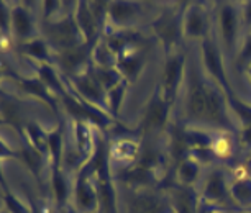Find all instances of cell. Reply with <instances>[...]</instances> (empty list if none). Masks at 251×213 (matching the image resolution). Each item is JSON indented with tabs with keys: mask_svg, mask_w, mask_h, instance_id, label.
<instances>
[{
	"mask_svg": "<svg viewBox=\"0 0 251 213\" xmlns=\"http://www.w3.org/2000/svg\"><path fill=\"white\" fill-rule=\"evenodd\" d=\"M186 94H184V117L186 126H205L207 117V75L196 61H187Z\"/></svg>",
	"mask_w": 251,
	"mask_h": 213,
	"instance_id": "cell-1",
	"label": "cell"
},
{
	"mask_svg": "<svg viewBox=\"0 0 251 213\" xmlns=\"http://www.w3.org/2000/svg\"><path fill=\"white\" fill-rule=\"evenodd\" d=\"M217 5H219L215 15L217 40L220 43L224 56H226L231 63H235L241 40H243L241 33L245 31L243 20H241V3L220 2Z\"/></svg>",
	"mask_w": 251,
	"mask_h": 213,
	"instance_id": "cell-2",
	"label": "cell"
},
{
	"mask_svg": "<svg viewBox=\"0 0 251 213\" xmlns=\"http://www.w3.org/2000/svg\"><path fill=\"white\" fill-rule=\"evenodd\" d=\"M41 36L48 41L54 53H63L86 45L74 18V10L66 12L54 20L41 22Z\"/></svg>",
	"mask_w": 251,
	"mask_h": 213,
	"instance_id": "cell-3",
	"label": "cell"
},
{
	"mask_svg": "<svg viewBox=\"0 0 251 213\" xmlns=\"http://www.w3.org/2000/svg\"><path fill=\"white\" fill-rule=\"evenodd\" d=\"M231 174L225 167H210L203 172V177L199 184L197 190L201 195V202L217 210H231L236 208L230 195Z\"/></svg>",
	"mask_w": 251,
	"mask_h": 213,
	"instance_id": "cell-4",
	"label": "cell"
},
{
	"mask_svg": "<svg viewBox=\"0 0 251 213\" xmlns=\"http://www.w3.org/2000/svg\"><path fill=\"white\" fill-rule=\"evenodd\" d=\"M71 203L79 213H100V200L96 186V164L92 158L74 176Z\"/></svg>",
	"mask_w": 251,
	"mask_h": 213,
	"instance_id": "cell-5",
	"label": "cell"
},
{
	"mask_svg": "<svg viewBox=\"0 0 251 213\" xmlns=\"http://www.w3.org/2000/svg\"><path fill=\"white\" fill-rule=\"evenodd\" d=\"M201 56H202V69L212 82H215L222 91L225 92L226 98L236 97L230 85L228 75L225 69V56L220 48V43L215 36H207L201 41Z\"/></svg>",
	"mask_w": 251,
	"mask_h": 213,
	"instance_id": "cell-6",
	"label": "cell"
},
{
	"mask_svg": "<svg viewBox=\"0 0 251 213\" xmlns=\"http://www.w3.org/2000/svg\"><path fill=\"white\" fill-rule=\"evenodd\" d=\"M187 56L182 51H173L171 54L166 56L163 74H161V80L158 84L161 95L164 100L173 103L177 100V95L181 92V87L186 79V69H187Z\"/></svg>",
	"mask_w": 251,
	"mask_h": 213,
	"instance_id": "cell-7",
	"label": "cell"
},
{
	"mask_svg": "<svg viewBox=\"0 0 251 213\" xmlns=\"http://www.w3.org/2000/svg\"><path fill=\"white\" fill-rule=\"evenodd\" d=\"M184 10H186V7L169 8V10H164L156 20H153V23H151V28H153L154 35L159 38L161 43H163L166 56L173 53L182 36Z\"/></svg>",
	"mask_w": 251,
	"mask_h": 213,
	"instance_id": "cell-8",
	"label": "cell"
},
{
	"mask_svg": "<svg viewBox=\"0 0 251 213\" xmlns=\"http://www.w3.org/2000/svg\"><path fill=\"white\" fill-rule=\"evenodd\" d=\"M63 77L66 80V85H68L75 95H79L80 98H84L86 102L91 103V105L108 113L107 91L99 84V80L96 79V75L92 74L91 68H89L87 72H84L80 75H74V77H66V75H63ZM108 115H110V113H108Z\"/></svg>",
	"mask_w": 251,
	"mask_h": 213,
	"instance_id": "cell-9",
	"label": "cell"
},
{
	"mask_svg": "<svg viewBox=\"0 0 251 213\" xmlns=\"http://www.w3.org/2000/svg\"><path fill=\"white\" fill-rule=\"evenodd\" d=\"M41 36V20H38L33 8L26 3L12 5V38L17 46Z\"/></svg>",
	"mask_w": 251,
	"mask_h": 213,
	"instance_id": "cell-10",
	"label": "cell"
},
{
	"mask_svg": "<svg viewBox=\"0 0 251 213\" xmlns=\"http://www.w3.org/2000/svg\"><path fill=\"white\" fill-rule=\"evenodd\" d=\"M171 108L173 103L164 100L161 95L159 87L156 85L153 95H151L148 105H146V112L143 117V123L141 128L146 135H156V133H166L169 125H171Z\"/></svg>",
	"mask_w": 251,
	"mask_h": 213,
	"instance_id": "cell-11",
	"label": "cell"
},
{
	"mask_svg": "<svg viewBox=\"0 0 251 213\" xmlns=\"http://www.w3.org/2000/svg\"><path fill=\"white\" fill-rule=\"evenodd\" d=\"M210 13L205 3H187L182 17V36L189 41H202L212 35Z\"/></svg>",
	"mask_w": 251,
	"mask_h": 213,
	"instance_id": "cell-12",
	"label": "cell"
},
{
	"mask_svg": "<svg viewBox=\"0 0 251 213\" xmlns=\"http://www.w3.org/2000/svg\"><path fill=\"white\" fill-rule=\"evenodd\" d=\"M140 2H131V0H113L108 7V20L105 31L113 30H135L136 22L141 15ZM103 31V33H105Z\"/></svg>",
	"mask_w": 251,
	"mask_h": 213,
	"instance_id": "cell-13",
	"label": "cell"
},
{
	"mask_svg": "<svg viewBox=\"0 0 251 213\" xmlns=\"http://www.w3.org/2000/svg\"><path fill=\"white\" fill-rule=\"evenodd\" d=\"M126 208L128 213H174L166 192L158 193L156 189L135 190Z\"/></svg>",
	"mask_w": 251,
	"mask_h": 213,
	"instance_id": "cell-14",
	"label": "cell"
},
{
	"mask_svg": "<svg viewBox=\"0 0 251 213\" xmlns=\"http://www.w3.org/2000/svg\"><path fill=\"white\" fill-rule=\"evenodd\" d=\"M164 192L171 202L174 213H199L201 210L202 202L197 189L171 184L168 189H164Z\"/></svg>",
	"mask_w": 251,
	"mask_h": 213,
	"instance_id": "cell-15",
	"label": "cell"
},
{
	"mask_svg": "<svg viewBox=\"0 0 251 213\" xmlns=\"http://www.w3.org/2000/svg\"><path fill=\"white\" fill-rule=\"evenodd\" d=\"M74 18H75V23H77L80 33H82L84 40H86V45L91 49H94V46H96L97 43L100 41V38L103 36V31H102V28L99 26L96 17L92 15L87 0L75 2Z\"/></svg>",
	"mask_w": 251,
	"mask_h": 213,
	"instance_id": "cell-16",
	"label": "cell"
},
{
	"mask_svg": "<svg viewBox=\"0 0 251 213\" xmlns=\"http://www.w3.org/2000/svg\"><path fill=\"white\" fill-rule=\"evenodd\" d=\"M141 146L138 140L128 138V136H120V138L113 140L108 144V158H110L112 166L120 164L125 167L133 166L140 158Z\"/></svg>",
	"mask_w": 251,
	"mask_h": 213,
	"instance_id": "cell-17",
	"label": "cell"
},
{
	"mask_svg": "<svg viewBox=\"0 0 251 213\" xmlns=\"http://www.w3.org/2000/svg\"><path fill=\"white\" fill-rule=\"evenodd\" d=\"M73 184H74V177L66 172L63 167L50 169V189H51V197H53L56 212L71 203Z\"/></svg>",
	"mask_w": 251,
	"mask_h": 213,
	"instance_id": "cell-18",
	"label": "cell"
},
{
	"mask_svg": "<svg viewBox=\"0 0 251 213\" xmlns=\"http://www.w3.org/2000/svg\"><path fill=\"white\" fill-rule=\"evenodd\" d=\"M122 182L126 187H130L131 190H148V189H156V186L159 184L161 174L156 170L141 167L138 164H133L130 167L122 169L120 172Z\"/></svg>",
	"mask_w": 251,
	"mask_h": 213,
	"instance_id": "cell-19",
	"label": "cell"
},
{
	"mask_svg": "<svg viewBox=\"0 0 251 213\" xmlns=\"http://www.w3.org/2000/svg\"><path fill=\"white\" fill-rule=\"evenodd\" d=\"M202 177H203V166L199 163V161L191 158V156L176 164L174 179H176L177 186L197 189L199 184L202 181Z\"/></svg>",
	"mask_w": 251,
	"mask_h": 213,
	"instance_id": "cell-20",
	"label": "cell"
},
{
	"mask_svg": "<svg viewBox=\"0 0 251 213\" xmlns=\"http://www.w3.org/2000/svg\"><path fill=\"white\" fill-rule=\"evenodd\" d=\"M18 51L23 58L31 59L36 66L40 64H54V51L51 49L48 41L43 36L35 38V40L18 46Z\"/></svg>",
	"mask_w": 251,
	"mask_h": 213,
	"instance_id": "cell-21",
	"label": "cell"
},
{
	"mask_svg": "<svg viewBox=\"0 0 251 213\" xmlns=\"http://www.w3.org/2000/svg\"><path fill=\"white\" fill-rule=\"evenodd\" d=\"M230 195L240 212L251 210V177L248 172L235 174L230 184Z\"/></svg>",
	"mask_w": 251,
	"mask_h": 213,
	"instance_id": "cell-22",
	"label": "cell"
},
{
	"mask_svg": "<svg viewBox=\"0 0 251 213\" xmlns=\"http://www.w3.org/2000/svg\"><path fill=\"white\" fill-rule=\"evenodd\" d=\"M22 136L35 148L38 153L50 159V131H46L40 121L28 120L23 123Z\"/></svg>",
	"mask_w": 251,
	"mask_h": 213,
	"instance_id": "cell-23",
	"label": "cell"
},
{
	"mask_svg": "<svg viewBox=\"0 0 251 213\" xmlns=\"http://www.w3.org/2000/svg\"><path fill=\"white\" fill-rule=\"evenodd\" d=\"M117 69L128 84L135 82L145 69V58L136 49H131L117 59Z\"/></svg>",
	"mask_w": 251,
	"mask_h": 213,
	"instance_id": "cell-24",
	"label": "cell"
},
{
	"mask_svg": "<svg viewBox=\"0 0 251 213\" xmlns=\"http://www.w3.org/2000/svg\"><path fill=\"white\" fill-rule=\"evenodd\" d=\"M92 69V74L96 75V79L99 80V84L102 85L103 89L108 92L112 91L113 87H117L118 84H122L123 80V75L120 74V71L115 68H99V66H91Z\"/></svg>",
	"mask_w": 251,
	"mask_h": 213,
	"instance_id": "cell-25",
	"label": "cell"
},
{
	"mask_svg": "<svg viewBox=\"0 0 251 213\" xmlns=\"http://www.w3.org/2000/svg\"><path fill=\"white\" fill-rule=\"evenodd\" d=\"M126 91H128V82L123 80L122 84H118L117 87H113L112 91L107 92V105H108V113L113 120H118L120 117V110H122V103L123 98L126 95Z\"/></svg>",
	"mask_w": 251,
	"mask_h": 213,
	"instance_id": "cell-26",
	"label": "cell"
},
{
	"mask_svg": "<svg viewBox=\"0 0 251 213\" xmlns=\"http://www.w3.org/2000/svg\"><path fill=\"white\" fill-rule=\"evenodd\" d=\"M0 30H2V46L10 48L12 38V5L8 2H0Z\"/></svg>",
	"mask_w": 251,
	"mask_h": 213,
	"instance_id": "cell-27",
	"label": "cell"
},
{
	"mask_svg": "<svg viewBox=\"0 0 251 213\" xmlns=\"http://www.w3.org/2000/svg\"><path fill=\"white\" fill-rule=\"evenodd\" d=\"M235 64L238 69H245V71L251 66V31L245 33L243 40H241V45H240L238 54H236Z\"/></svg>",
	"mask_w": 251,
	"mask_h": 213,
	"instance_id": "cell-28",
	"label": "cell"
},
{
	"mask_svg": "<svg viewBox=\"0 0 251 213\" xmlns=\"http://www.w3.org/2000/svg\"><path fill=\"white\" fill-rule=\"evenodd\" d=\"M236 140H238V149L243 151L246 158L251 154V125L240 126L238 133H236Z\"/></svg>",
	"mask_w": 251,
	"mask_h": 213,
	"instance_id": "cell-29",
	"label": "cell"
},
{
	"mask_svg": "<svg viewBox=\"0 0 251 213\" xmlns=\"http://www.w3.org/2000/svg\"><path fill=\"white\" fill-rule=\"evenodd\" d=\"M241 20H243L245 33L251 31V0L241 3Z\"/></svg>",
	"mask_w": 251,
	"mask_h": 213,
	"instance_id": "cell-30",
	"label": "cell"
},
{
	"mask_svg": "<svg viewBox=\"0 0 251 213\" xmlns=\"http://www.w3.org/2000/svg\"><path fill=\"white\" fill-rule=\"evenodd\" d=\"M56 213H79V212L75 210V207L73 205V203H69V205H66L64 208H61V210H58Z\"/></svg>",
	"mask_w": 251,
	"mask_h": 213,
	"instance_id": "cell-31",
	"label": "cell"
},
{
	"mask_svg": "<svg viewBox=\"0 0 251 213\" xmlns=\"http://www.w3.org/2000/svg\"><path fill=\"white\" fill-rule=\"evenodd\" d=\"M243 167L246 169V172H251V154L248 156V158H246V161H245V163H243Z\"/></svg>",
	"mask_w": 251,
	"mask_h": 213,
	"instance_id": "cell-32",
	"label": "cell"
},
{
	"mask_svg": "<svg viewBox=\"0 0 251 213\" xmlns=\"http://www.w3.org/2000/svg\"><path fill=\"white\" fill-rule=\"evenodd\" d=\"M246 74H248V77H250V80H251V66L248 69H246Z\"/></svg>",
	"mask_w": 251,
	"mask_h": 213,
	"instance_id": "cell-33",
	"label": "cell"
},
{
	"mask_svg": "<svg viewBox=\"0 0 251 213\" xmlns=\"http://www.w3.org/2000/svg\"><path fill=\"white\" fill-rule=\"evenodd\" d=\"M241 213H250V212H241Z\"/></svg>",
	"mask_w": 251,
	"mask_h": 213,
	"instance_id": "cell-34",
	"label": "cell"
},
{
	"mask_svg": "<svg viewBox=\"0 0 251 213\" xmlns=\"http://www.w3.org/2000/svg\"><path fill=\"white\" fill-rule=\"evenodd\" d=\"M250 177H251V172H250Z\"/></svg>",
	"mask_w": 251,
	"mask_h": 213,
	"instance_id": "cell-35",
	"label": "cell"
}]
</instances>
